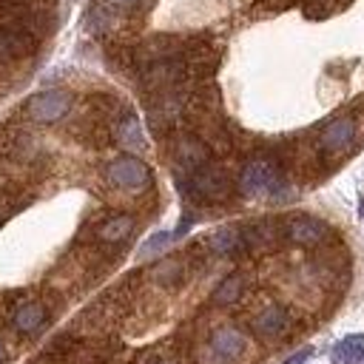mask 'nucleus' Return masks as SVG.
<instances>
[{
    "label": "nucleus",
    "instance_id": "obj_7",
    "mask_svg": "<svg viewBox=\"0 0 364 364\" xmlns=\"http://www.w3.org/2000/svg\"><path fill=\"white\" fill-rule=\"evenodd\" d=\"M173 162L176 173H193L210 162V145L196 134H182L173 139Z\"/></svg>",
    "mask_w": 364,
    "mask_h": 364
},
{
    "label": "nucleus",
    "instance_id": "obj_18",
    "mask_svg": "<svg viewBox=\"0 0 364 364\" xmlns=\"http://www.w3.org/2000/svg\"><path fill=\"white\" fill-rule=\"evenodd\" d=\"M173 239V233H168V230H159V233H154L142 247H139V256H154L156 250H162L168 242Z\"/></svg>",
    "mask_w": 364,
    "mask_h": 364
},
{
    "label": "nucleus",
    "instance_id": "obj_13",
    "mask_svg": "<svg viewBox=\"0 0 364 364\" xmlns=\"http://www.w3.org/2000/svg\"><path fill=\"white\" fill-rule=\"evenodd\" d=\"M131 233H134V216H128V213L108 216V219H102L100 228H97V239L105 242V245H119V242H125Z\"/></svg>",
    "mask_w": 364,
    "mask_h": 364
},
{
    "label": "nucleus",
    "instance_id": "obj_23",
    "mask_svg": "<svg viewBox=\"0 0 364 364\" xmlns=\"http://www.w3.org/2000/svg\"><path fill=\"white\" fill-rule=\"evenodd\" d=\"M361 216H364V202H361Z\"/></svg>",
    "mask_w": 364,
    "mask_h": 364
},
{
    "label": "nucleus",
    "instance_id": "obj_6",
    "mask_svg": "<svg viewBox=\"0 0 364 364\" xmlns=\"http://www.w3.org/2000/svg\"><path fill=\"white\" fill-rule=\"evenodd\" d=\"M327 236H330V228L316 216L299 213V216H287L282 222V239H287L293 245H301V247H316Z\"/></svg>",
    "mask_w": 364,
    "mask_h": 364
},
{
    "label": "nucleus",
    "instance_id": "obj_8",
    "mask_svg": "<svg viewBox=\"0 0 364 364\" xmlns=\"http://www.w3.org/2000/svg\"><path fill=\"white\" fill-rule=\"evenodd\" d=\"M208 350L222 364H230V361H236V358H242L247 353V336L242 330H236V327H216L210 333Z\"/></svg>",
    "mask_w": 364,
    "mask_h": 364
},
{
    "label": "nucleus",
    "instance_id": "obj_5",
    "mask_svg": "<svg viewBox=\"0 0 364 364\" xmlns=\"http://www.w3.org/2000/svg\"><path fill=\"white\" fill-rule=\"evenodd\" d=\"M355 134H358V128H355V119L353 117L344 114V117L330 119L321 128V134H318V151H321V156H341V154H347L355 145Z\"/></svg>",
    "mask_w": 364,
    "mask_h": 364
},
{
    "label": "nucleus",
    "instance_id": "obj_3",
    "mask_svg": "<svg viewBox=\"0 0 364 364\" xmlns=\"http://www.w3.org/2000/svg\"><path fill=\"white\" fill-rule=\"evenodd\" d=\"M105 179H108L114 188L131 191V193H139V191L151 188V182H154L151 168H148L139 156H134V154H122V156L111 159V162L105 165Z\"/></svg>",
    "mask_w": 364,
    "mask_h": 364
},
{
    "label": "nucleus",
    "instance_id": "obj_22",
    "mask_svg": "<svg viewBox=\"0 0 364 364\" xmlns=\"http://www.w3.org/2000/svg\"><path fill=\"white\" fill-rule=\"evenodd\" d=\"M6 358H9V350H6V344H3V341H0V364H3V361H6Z\"/></svg>",
    "mask_w": 364,
    "mask_h": 364
},
{
    "label": "nucleus",
    "instance_id": "obj_2",
    "mask_svg": "<svg viewBox=\"0 0 364 364\" xmlns=\"http://www.w3.org/2000/svg\"><path fill=\"white\" fill-rule=\"evenodd\" d=\"M176 185L188 202H225L233 191L228 171L216 162H208L193 173H176Z\"/></svg>",
    "mask_w": 364,
    "mask_h": 364
},
{
    "label": "nucleus",
    "instance_id": "obj_1",
    "mask_svg": "<svg viewBox=\"0 0 364 364\" xmlns=\"http://www.w3.org/2000/svg\"><path fill=\"white\" fill-rule=\"evenodd\" d=\"M236 188L242 196L259 199V196H270V199H284L290 185L284 179L282 165H276L270 156H253L242 165Z\"/></svg>",
    "mask_w": 364,
    "mask_h": 364
},
{
    "label": "nucleus",
    "instance_id": "obj_12",
    "mask_svg": "<svg viewBox=\"0 0 364 364\" xmlns=\"http://www.w3.org/2000/svg\"><path fill=\"white\" fill-rule=\"evenodd\" d=\"M208 247H210V253H216V256H239V253H245L242 228L225 225V228L213 230V233L208 236Z\"/></svg>",
    "mask_w": 364,
    "mask_h": 364
},
{
    "label": "nucleus",
    "instance_id": "obj_4",
    "mask_svg": "<svg viewBox=\"0 0 364 364\" xmlns=\"http://www.w3.org/2000/svg\"><path fill=\"white\" fill-rule=\"evenodd\" d=\"M71 102H74V100H71L68 91H63V88H46V91L31 94V97L26 100L23 111H26V117H28L31 122L48 125V122L63 119V117L71 111Z\"/></svg>",
    "mask_w": 364,
    "mask_h": 364
},
{
    "label": "nucleus",
    "instance_id": "obj_20",
    "mask_svg": "<svg viewBox=\"0 0 364 364\" xmlns=\"http://www.w3.org/2000/svg\"><path fill=\"white\" fill-rule=\"evenodd\" d=\"M307 355H310V347H304V350H299V353H296L293 358H287L284 364H304V361H307Z\"/></svg>",
    "mask_w": 364,
    "mask_h": 364
},
{
    "label": "nucleus",
    "instance_id": "obj_16",
    "mask_svg": "<svg viewBox=\"0 0 364 364\" xmlns=\"http://www.w3.org/2000/svg\"><path fill=\"white\" fill-rule=\"evenodd\" d=\"M242 293H245V276H242V273H230V276H225V279L213 287L210 304H213V307H230V304H236V301L242 299Z\"/></svg>",
    "mask_w": 364,
    "mask_h": 364
},
{
    "label": "nucleus",
    "instance_id": "obj_9",
    "mask_svg": "<svg viewBox=\"0 0 364 364\" xmlns=\"http://www.w3.org/2000/svg\"><path fill=\"white\" fill-rule=\"evenodd\" d=\"M290 327H293V318H290V313H287L284 307H279V304H267L264 310H259V313L250 318V330H253L256 336H262V338H282V336L290 333Z\"/></svg>",
    "mask_w": 364,
    "mask_h": 364
},
{
    "label": "nucleus",
    "instance_id": "obj_10",
    "mask_svg": "<svg viewBox=\"0 0 364 364\" xmlns=\"http://www.w3.org/2000/svg\"><path fill=\"white\" fill-rule=\"evenodd\" d=\"M34 43H37V37L28 34V31H23V28L0 26V65L28 57L34 51Z\"/></svg>",
    "mask_w": 364,
    "mask_h": 364
},
{
    "label": "nucleus",
    "instance_id": "obj_21",
    "mask_svg": "<svg viewBox=\"0 0 364 364\" xmlns=\"http://www.w3.org/2000/svg\"><path fill=\"white\" fill-rule=\"evenodd\" d=\"M142 364H179V361L176 358H165V355H154V358H148Z\"/></svg>",
    "mask_w": 364,
    "mask_h": 364
},
{
    "label": "nucleus",
    "instance_id": "obj_17",
    "mask_svg": "<svg viewBox=\"0 0 364 364\" xmlns=\"http://www.w3.org/2000/svg\"><path fill=\"white\" fill-rule=\"evenodd\" d=\"M151 279L159 284V287H176L185 282V262L182 259H162L151 267Z\"/></svg>",
    "mask_w": 364,
    "mask_h": 364
},
{
    "label": "nucleus",
    "instance_id": "obj_14",
    "mask_svg": "<svg viewBox=\"0 0 364 364\" xmlns=\"http://www.w3.org/2000/svg\"><path fill=\"white\" fill-rule=\"evenodd\" d=\"M333 364H364V333H350L330 350Z\"/></svg>",
    "mask_w": 364,
    "mask_h": 364
},
{
    "label": "nucleus",
    "instance_id": "obj_15",
    "mask_svg": "<svg viewBox=\"0 0 364 364\" xmlns=\"http://www.w3.org/2000/svg\"><path fill=\"white\" fill-rule=\"evenodd\" d=\"M114 136H117V142H119L122 148H128V151H139V148L145 145L142 125H139V119H136L131 111H125V114L117 119V125H114Z\"/></svg>",
    "mask_w": 364,
    "mask_h": 364
},
{
    "label": "nucleus",
    "instance_id": "obj_11",
    "mask_svg": "<svg viewBox=\"0 0 364 364\" xmlns=\"http://www.w3.org/2000/svg\"><path fill=\"white\" fill-rule=\"evenodd\" d=\"M46 304L43 301H37V299H23L14 310H11V327L17 330V333H23V336H28V333H37L43 324H46Z\"/></svg>",
    "mask_w": 364,
    "mask_h": 364
},
{
    "label": "nucleus",
    "instance_id": "obj_19",
    "mask_svg": "<svg viewBox=\"0 0 364 364\" xmlns=\"http://www.w3.org/2000/svg\"><path fill=\"white\" fill-rule=\"evenodd\" d=\"M102 6L111 14H117V11H136L142 6V0H102Z\"/></svg>",
    "mask_w": 364,
    "mask_h": 364
}]
</instances>
